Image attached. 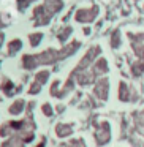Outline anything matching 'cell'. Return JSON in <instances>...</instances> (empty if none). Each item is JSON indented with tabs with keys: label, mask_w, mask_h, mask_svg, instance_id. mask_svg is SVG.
I'll return each mask as SVG.
<instances>
[{
	"label": "cell",
	"mask_w": 144,
	"mask_h": 147,
	"mask_svg": "<svg viewBox=\"0 0 144 147\" xmlns=\"http://www.w3.org/2000/svg\"><path fill=\"white\" fill-rule=\"evenodd\" d=\"M100 54H101V48H100L98 45H97V46H92V48H90L89 51L86 52V55L82 57V60H81L79 63H78V67L74 68V70H76V71L89 70V68L97 62V59L100 57Z\"/></svg>",
	"instance_id": "3957f363"
},
{
	"label": "cell",
	"mask_w": 144,
	"mask_h": 147,
	"mask_svg": "<svg viewBox=\"0 0 144 147\" xmlns=\"http://www.w3.org/2000/svg\"><path fill=\"white\" fill-rule=\"evenodd\" d=\"M93 95L101 101H106L109 96V79L108 78H98L93 86Z\"/></svg>",
	"instance_id": "ba28073f"
},
{
	"label": "cell",
	"mask_w": 144,
	"mask_h": 147,
	"mask_svg": "<svg viewBox=\"0 0 144 147\" xmlns=\"http://www.w3.org/2000/svg\"><path fill=\"white\" fill-rule=\"evenodd\" d=\"M64 147H86V142H84V139L78 138V139H71L70 142L65 144Z\"/></svg>",
	"instance_id": "ffe728a7"
},
{
	"label": "cell",
	"mask_w": 144,
	"mask_h": 147,
	"mask_svg": "<svg viewBox=\"0 0 144 147\" xmlns=\"http://www.w3.org/2000/svg\"><path fill=\"white\" fill-rule=\"evenodd\" d=\"M131 51L136 55V59L144 60V43H131Z\"/></svg>",
	"instance_id": "9a60e30c"
},
{
	"label": "cell",
	"mask_w": 144,
	"mask_h": 147,
	"mask_svg": "<svg viewBox=\"0 0 144 147\" xmlns=\"http://www.w3.org/2000/svg\"><path fill=\"white\" fill-rule=\"evenodd\" d=\"M130 71H131V76L133 78H141L144 74V60L136 59L135 62H131L130 63Z\"/></svg>",
	"instance_id": "8fae6325"
},
{
	"label": "cell",
	"mask_w": 144,
	"mask_h": 147,
	"mask_svg": "<svg viewBox=\"0 0 144 147\" xmlns=\"http://www.w3.org/2000/svg\"><path fill=\"white\" fill-rule=\"evenodd\" d=\"M54 16V13H52L51 10H49L48 7H46L45 3L41 5V7H37L35 10H33V21H35V26H43V24H48L49 19Z\"/></svg>",
	"instance_id": "52a82bcc"
},
{
	"label": "cell",
	"mask_w": 144,
	"mask_h": 147,
	"mask_svg": "<svg viewBox=\"0 0 144 147\" xmlns=\"http://www.w3.org/2000/svg\"><path fill=\"white\" fill-rule=\"evenodd\" d=\"M13 90H14V84L11 82V81H5V84H3V92L7 93V95H13Z\"/></svg>",
	"instance_id": "603a6c76"
},
{
	"label": "cell",
	"mask_w": 144,
	"mask_h": 147,
	"mask_svg": "<svg viewBox=\"0 0 144 147\" xmlns=\"http://www.w3.org/2000/svg\"><path fill=\"white\" fill-rule=\"evenodd\" d=\"M45 5L55 14L57 11L62 10V7H64V0H45Z\"/></svg>",
	"instance_id": "4fadbf2b"
},
{
	"label": "cell",
	"mask_w": 144,
	"mask_h": 147,
	"mask_svg": "<svg viewBox=\"0 0 144 147\" xmlns=\"http://www.w3.org/2000/svg\"><path fill=\"white\" fill-rule=\"evenodd\" d=\"M48 78H49V71H40V73L35 76V81L40 82V84H45L46 81H48Z\"/></svg>",
	"instance_id": "44dd1931"
},
{
	"label": "cell",
	"mask_w": 144,
	"mask_h": 147,
	"mask_svg": "<svg viewBox=\"0 0 144 147\" xmlns=\"http://www.w3.org/2000/svg\"><path fill=\"white\" fill-rule=\"evenodd\" d=\"M24 144H26V142H24V141L21 139V138L18 136V134H16V136L10 138V139H8V141H7V142H5L2 147H24Z\"/></svg>",
	"instance_id": "2e32d148"
},
{
	"label": "cell",
	"mask_w": 144,
	"mask_h": 147,
	"mask_svg": "<svg viewBox=\"0 0 144 147\" xmlns=\"http://www.w3.org/2000/svg\"><path fill=\"white\" fill-rule=\"evenodd\" d=\"M43 114H46L48 117H51V115H52V109H51V106H49V105H43Z\"/></svg>",
	"instance_id": "484cf974"
},
{
	"label": "cell",
	"mask_w": 144,
	"mask_h": 147,
	"mask_svg": "<svg viewBox=\"0 0 144 147\" xmlns=\"http://www.w3.org/2000/svg\"><path fill=\"white\" fill-rule=\"evenodd\" d=\"M2 41H3V33H0V46H2Z\"/></svg>",
	"instance_id": "f1b7e54d"
},
{
	"label": "cell",
	"mask_w": 144,
	"mask_h": 147,
	"mask_svg": "<svg viewBox=\"0 0 144 147\" xmlns=\"http://www.w3.org/2000/svg\"><path fill=\"white\" fill-rule=\"evenodd\" d=\"M55 134L59 138H65V136H70L73 134V125L70 123H59L55 127Z\"/></svg>",
	"instance_id": "7c38bea8"
},
{
	"label": "cell",
	"mask_w": 144,
	"mask_h": 147,
	"mask_svg": "<svg viewBox=\"0 0 144 147\" xmlns=\"http://www.w3.org/2000/svg\"><path fill=\"white\" fill-rule=\"evenodd\" d=\"M24 106H26V101H24V100H18V101H14L13 105L10 106V114L16 115V114H19V112H22Z\"/></svg>",
	"instance_id": "e0dca14e"
},
{
	"label": "cell",
	"mask_w": 144,
	"mask_h": 147,
	"mask_svg": "<svg viewBox=\"0 0 144 147\" xmlns=\"http://www.w3.org/2000/svg\"><path fill=\"white\" fill-rule=\"evenodd\" d=\"M133 130L144 138V109L133 114Z\"/></svg>",
	"instance_id": "9c48e42d"
},
{
	"label": "cell",
	"mask_w": 144,
	"mask_h": 147,
	"mask_svg": "<svg viewBox=\"0 0 144 147\" xmlns=\"http://www.w3.org/2000/svg\"><path fill=\"white\" fill-rule=\"evenodd\" d=\"M71 32H73V29H71V27H64V29H62L60 32L57 33L59 41H60V43H65V41H67V38L71 35Z\"/></svg>",
	"instance_id": "d6986e66"
},
{
	"label": "cell",
	"mask_w": 144,
	"mask_h": 147,
	"mask_svg": "<svg viewBox=\"0 0 144 147\" xmlns=\"http://www.w3.org/2000/svg\"><path fill=\"white\" fill-rule=\"evenodd\" d=\"M29 3H30V0H18V7H19V10H22V11L29 7Z\"/></svg>",
	"instance_id": "d4e9b609"
},
{
	"label": "cell",
	"mask_w": 144,
	"mask_h": 147,
	"mask_svg": "<svg viewBox=\"0 0 144 147\" xmlns=\"http://www.w3.org/2000/svg\"><path fill=\"white\" fill-rule=\"evenodd\" d=\"M37 147H45V142H40V144H38V146H37Z\"/></svg>",
	"instance_id": "f546056e"
},
{
	"label": "cell",
	"mask_w": 144,
	"mask_h": 147,
	"mask_svg": "<svg viewBox=\"0 0 144 147\" xmlns=\"http://www.w3.org/2000/svg\"><path fill=\"white\" fill-rule=\"evenodd\" d=\"M21 46H22V41H21V40H13V41L8 45V55H14L21 49Z\"/></svg>",
	"instance_id": "ac0fdd59"
},
{
	"label": "cell",
	"mask_w": 144,
	"mask_h": 147,
	"mask_svg": "<svg viewBox=\"0 0 144 147\" xmlns=\"http://www.w3.org/2000/svg\"><path fill=\"white\" fill-rule=\"evenodd\" d=\"M84 35H90V29H89V27H86V29H84Z\"/></svg>",
	"instance_id": "83f0119b"
},
{
	"label": "cell",
	"mask_w": 144,
	"mask_h": 147,
	"mask_svg": "<svg viewBox=\"0 0 144 147\" xmlns=\"http://www.w3.org/2000/svg\"><path fill=\"white\" fill-rule=\"evenodd\" d=\"M109 43H111V48H112V49H119V48H120L122 36H120V30H119V29H116L114 32H112L111 40H109Z\"/></svg>",
	"instance_id": "5bb4252c"
},
{
	"label": "cell",
	"mask_w": 144,
	"mask_h": 147,
	"mask_svg": "<svg viewBox=\"0 0 144 147\" xmlns=\"http://www.w3.org/2000/svg\"><path fill=\"white\" fill-rule=\"evenodd\" d=\"M92 71L97 74V76H103L109 71V65H108V60L105 57H98L97 62L92 65Z\"/></svg>",
	"instance_id": "30bf717a"
},
{
	"label": "cell",
	"mask_w": 144,
	"mask_h": 147,
	"mask_svg": "<svg viewBox=\"0 0 144 147\" xmlns=\"http://www.w3.org/2000/svg\"><path fill=\"white\" fill-rule=\"evenodd\" d=\"M40 89H41V84L37 82V81H35V82H33L32 86H30L29 92H30V93H38V92H40Z\"/></svg>",
	"instance_id": "cb8c5ba5"
},
{
	"label": "cell",
	"mask_w": 144,
	"mask_h": 147,
	"mask_svg": "<svg viewBox=\"0 0 144 147\" xmlns=\"http://www.w3.org/2000/svg\"><path fill=\"white\" fill-rule=\"evenodd\" d=\"M81 43L79 41H73L71 45L62 48L60 51H54V49H49V51L43 52V54H37V55H24L22 59V65L27 70H32V68L38 67V65L43 63H54L57 60H62V59H67L68 55H73L74 52L79 49Z\"/></svg>",
	"instance_id": "6da1fadb"
},
{
	"label": "cell",
	"mask_w": 144,
	"mask_h": 147,
	"mask_svg": "<svg viewBox=\"0 0 144 147\" xmlns=\"http://www.w3.org/2000/svg\"><path fill=\"white\" fill-rule=\"evenodd\" d=\"M93 139L98 147H103L111 141V125L108 120H101L95 123V130H93Z\"/></svg>",
	"instance_id": "7a4b0ae2"
},
{
	"label": "cell",
	"mask_w": 144,
	"mask_h": 147,
	"mask_svg": "<svg viewBox=\"0 0 144 147\" xmlns=\"http://www.w3.org/2000/svg\"><path fill=\"white\" fill-rule=\"evenodd\" d=\"M98 13H100V8L97 7V5L89 7V8H79V10L76 11V14H74V19L81 24H89V22H93V21H95V18L98 16Z\"/></svg>",
	"instance_id": "277c9868"
},
{
	"label": "cell",
	"mask_w": 144,
	"mask_h": 147,
	"mask_svg": "<svg viewBox=\"0 0 144 147\" xmlns=\"http://www.w3.org/2000/svg\"><path fill=\"white\" fill-rule=\"evenodd\" d=\"M71 78H74V81H76L79 86H90V84L97 82V78L98 76L92 71V68H89V70H82V71L73 70Z\"/></svg>",
	"instance_id": "5b68a950"
},
{
	"label": "cell",
	"mask_w": 144,
	"mask_h": 147,
	"mask_svg": "<svg viewBox=\"0 0 144 147\" xmlns=\"http://www.w3.org/2000/svg\"><path fill=\"white\" fill-rule=\"evenodd\" d=\"M41 38H43V33H32V35L29 36L30 45H32V46H38V43L41 41Z\"/></svg>",
	"instance_id": "7402d4cb"
},
{
	"label": "cell",
	"mask_w": 144,
	"mask_h": 147,
	"mask_svg": "<svg viewBox=\"0 0 144 147\" xmlns=\"http://www.w3.org/2000/svg\"><path fill=\"white\" fill-rule=\"evenodd\" d=\"M119 101L122 103H130V101H138V93L135 89H131L130 84L125 81L119 82Z\"/></svg>",
	"instance_id": "8992f818"
},
{
	"label": "cell",
	"mask_w": 144,
	"mask_h": 147,
	"mask_svg": "<svg viewBox=\"0 0 144 147\" xmlns=\"http://www.w3.org/2000/svg\"><path fill=\"white\" fill-rule=\"evenodd\" d=\"M3 19H5V16H3V14H0V30L8 24V21H3Z\"/></svg>",
	"instance_id": "4316f807"
}]
</instances>
